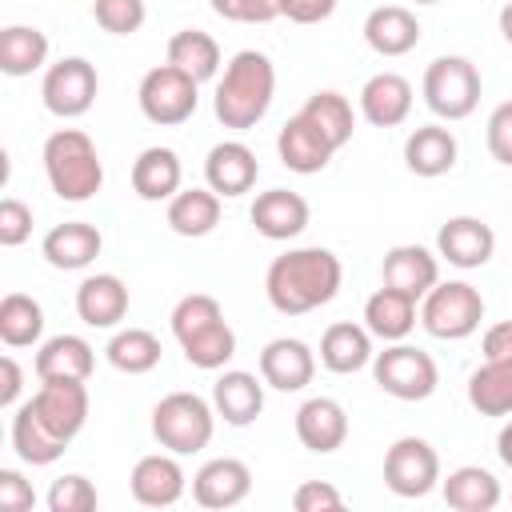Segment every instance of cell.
<instances>
[{
	"label": "cell",
	"mask_w": 512,
	"mask_h": 512,
	"mask_svg": "<svg viewBox=\"0 0 512 512\" xmlns=\"http://www.w3.org/2000/svg\"><path fill=\"white\" fill-rule=\"evenodd\" d=\"M484 360H512V320H500L484 332Z\"/></svg>",
	"instance_id": "f907efd6"
},
{
	"label": "cell",
	"mask_w": 512,
	"mask_h": 512,
	"mask_svg": "<svg viewBox=\"0 0 512 512\" xmlns=\"http://www.w3.org/2000/svg\"><path fill=\"white\" fill-rule=\"evenodd\" d=\"M344 268L340 256L328 248H292L268 264L264 292L276 312L284 316H304L320 304H328L340 292Z\"/></svg>",
	"instance_id": "6da1fadb"
},
{
	"label": "cell",
	"mask_w": 512,
	"mask_h": 512,
	"mask_svg": "<svg viewBox=\"0 0 512 512\" xmlns=\"http://www.w3.org/2000/svg\"><path fill=\"white\" fill-rule=\"evenodd\" d=\"M252 224L268 240H292L308 228V200L292 188H268L252 200Z\"/></svg>",
	"instance_id": "9a60e30c"
},
{
	"label": "cell",
	"mask_w": 512,
	"mask_h": 512,
	"mask_svg": "<svg viewBox=\"0 0 512 512\" xmlns=\"http://www.w3.org/2000/svg\"><path fill=\"white\" fill-rule=\"evenodd\" d=\"M168 64L184 68L196 84L200 80H212L216 68H220V44L208 32H200V28H180L168 40Z\"/></svg>",
	"instance_id": "e575fe53"
},
{
	"label": "cell",
	"mask_w": 512,
	"mask_h": 512,
	"mask_svg": "<svg viewBox=\"0 0 512 512\" xmlns=\"http://www.w3.org/2000/svg\"><path fill=\"white\" fill-rule=\"evenodd\" d=\"M28 404L36 412V420L52 436H60L68 444L88 420V388H84V380H40V392Z\"/></svg>",
	"instance_id": "8fae6325"
},
{
	"label": "cell",
	"mask_w": 512,
	"mask_h": 512,
	"mask_svg": "<svg viewBox=\"0 0 512 512\" xmlns=\"http://www.w3.org/2000/svg\"><path fill=\"white\" fill-rule=\"evenodd\" d=\"M44 172L60 200H92L104 184V164L96 156V144L80 128H60L44 140Z\"/></svg>",
	"instance_id": "3957f363"
},
{
	"label": "cell",
	"mask_w": 512,
	"mask_h": 512,
	"mask_svg": "<svg viewBox=\"0 0 512 512\" xmlns=\"http://www.w3.org/2000/svg\"><path fill=\"white\" fill-rule=\"evenodd\" d=\"M424 100L440 120H464L480 104V72L464 56H440L424 72Z\"/></svg>",
	"instance_id": "5b68a950"
},
{
	"label": "cell",
	"mask_w": 512,
	"mask_h": 512,
	"mask_svg": "<svg viewBox=\"0 0 512 512\" xmlns=\"http://www.w3.org/2000/svg\"><path fill=\"white\" fill-rule=\"evenodd\" d=\"M96 88H100V80H96V68L84 60V56H64V60H56L48 72H44V108L52 112V116H84L88 108H92V100H96Z\"/></svg>",
	"instance_id": "30bf717a"
},
{
	"label": "cell",
	"mask_w": 512,
	"mask_h": 512,
	"mask_svg": "<svg viewBox=\"0 0 512 512\" xmlns=\"http://www.w3.org/2000/svg\"><path fill=\"white\" fill-rule=\"evenodd\" d=\"M276 152H280V164H284V168H292V172H300V176H312V172L328 168L336 144H332L304 112H296V116L280 128Z\"/></svg>",
	"instance_id": "7c38bea8"
},
{
	"label": "cell",
	"mask_w": 512,
	"mask_h": 512,
	"mask_svg": "<svg viewBox=\"0 0 512 512\" xmlns=\"http://www.w3.org/2000/svg\"><path fill=\"white\" fill-rule=\"evenodd\" d=\"M364 320H368V332L380 336V340H404L416 324V300L396 292V288H380L368 296L364 304Z\"/></svg>",
	"instance_id": "1f68e13d"
},
{
	"label": "cell",
	"mask_w": 512,
	"mask_h": 512,
	"mask_svg": "<svg viewBox=\"0 0 512 512\" xmlns=\"http://www.w3.org/2000/svg\"><path fill=\"white\" fill-rule=\"evenodd\" d=\"M444 504L456 512H492L500 504V480L480 464H464V468L448 472Z\"/></svg>",
	"instance_id": "83f0119b"
},
{
	"label": "cell",
	"mask_w": 512,
	"mask_h": 512,
	"mask_svg": "<svg viewBox=\"0 0 512 512\" xmlns=\"http://www.w3.org/2000/svg\"><path fill=\"white\" fill-rule=\"evenodd\" d=\"M220 224V196L212 188H184L168 200V228L176 236H208Z\"/></svg>",
	"instance_id": "f546056e"
},
{
	"label": "cell",
	"mask_w": 512,
	"mask_h": 512,
	"mask_svg": "<svg viewBox=\"0 0 512 512\" xmlns=\"http://www.w3.org/2000/svg\"><path fill=\"white\" fill-rule=\"evenodd\" d=\"M92 344L80 336H52L36 352L40 380H88L92 376Z\"/></svg>",
	"instance_id": "4316f807"
},
{
	"label": "cell",
	"mask_w": 512,
	"mask_h": 512,
	"mask_svg": "<svg viewBox=\"0 0 512 512\" xmlns=\"http://www.w3.org/2000/svg\"><path fill=\"white\" fill-rule=\"evenodd\" d=\"M132 496L144 504V508H168V504H176L180 500V492H184V472H180V464L172 460V456H144V460H136V468H132Z\"/></svg>",
	"instance_id": "d4e9b609"
},
{
	"label": "cell",
	"mask_w": 512,
	"mask_h": 512,
	"mask_svg": "<svg viewBox=\"0 0 512 512\" xmlns=\"http://www.w3.org/2000/svg\"><path fill=\"white\" fill-rule=\"evenodd\" d=\"M48 60V36L32 24H8L0 28V72L4 76H28Z\"/></svg>",
	"instance_id": "836d02e7"
},
{
	"label": "cell",
	"mask_w": 512,
	"mask_h": 512,
	"mask_svg": "<svg viewBox=\"0 0 512 512\" xmlns=\"http://www.w3.org/2000/svg\"><path fill=\"white\" fill-rule=\"evenodd\" d=\"M32 504H36L32 484L20 472L0 468V512H32Z\"/></svg>",
	"instance_id": "c3c4849f"
},
{
	"label": "cell",
	"mask_w": 512,
	"mask_h": 512,
	"mask_svg": "<svg viewBox=\"0 0 512 512\" xmlns=\"http://www.w3.org/2000/svg\"><path fill=\"white\" fill-rule=\"evenodd\" d=\"M96 504H100L96 488L84 476H76V472L52 480V488H48V508L52 512H92Z\"/></svg>",
	"instance_id": "7bdbcfd3"
},
{
	"label": "cell",
	"mask_w": 512,
	"mask_h": 512,
	"mask_svg": "<svg viewBox=\"0 0 512 512\" xmlns=\"http://www.w3.org/2000/svg\"><path fill=\"white\" fill-rule=\"evenodd\" d=\"M252 488V472L244 460L236 456H220L208 460L196 476H192V496L200 508H236Z\"/></svg>",
	"instance_id": "5bb4252c"
},
{
	"label": "cell",
	"mask_w": 512,
	"mask_h": 512,
	"mask_svg": "<svg viewBox=\"0 0 512 512\" xmlns=\"http://www.w3.org/2000/svg\"><path fill=\"white\" fill-rule=\"evenodd\" d=\"M204 176H208V188L216 196H244L256 176H260V164H256V152L240 140H224L208 152L204 160Z\"/></svg>",
	"instance_id": "e0dca14e"
},
{
	"label": "cell",
	"mask_w": 512,
	"mask_h": 512,
	"mask_svg": "<svg viewBox=\"0 0 512 512\" xmlns=\"http://www.w3.org/2000/svg\"><path fill=\"white\" fill-rule=\"evenodd\" d=\"M360 112L376 128H392L412 112V84L400 72H376L360 88Z\"/></svg>",
	"instance_id": "44dd1931"
},
{
	"label": "cell",
	"mask_w": 512,
	"mask_h": 512,
	"mask_svg": "<svg viewBox=\"0 0 512 512\" xmlns=\"http://www.w3.org/2000/svg\"><path fill=\"white\" fill-rule=\"evenodd\" d=\"M488 152H492V160L512 168V100L496 104L488 116Z\"/></svg>",
	"instance_id": "7dc6e473"
},
{
	"label": "cell",
	"mask_w": 512,
	"mask_h": 512,
	"mask_svg": "<svg viewBox=\"0 0 512 512\" xmlns=\"http://www.w3.org/2000/svg\"><path fill=\"white\" fill-rule=\"evenodd\" d=\"M140 112L160 128L184 124L196 112V80L176 64H160V68L144 72V80H140Z\"/></svg>",
	"instance_id": "ba28073f"
},
{
	"label": "cell",
	"mask_w": 512,
	"mask_h": 512,
	"mask_svg": "<svg viewBox=\"0 0 512 512\" xmlns=\"http://www.w3.org/2000/svg\"><path fill=\"white\" fill-rule=\"evenodd\" d=\"M380 276H384L388 288H396V292L420 300V296L432 292L440 268H436V256H432L428 248H420V244H396V248L384 256Z\"/></svg>",
	"instance_id": "ac0fdd59"
},
{
	"label": "cell",
	"mask_w": 512,
	"mask_h": 512,
	"mask_svg": "<svg viewBox=\"0 0 512 512\" xmlns=\"http://www.w3.org/2000/svg\"><path fill=\"white\" fill-rule=\"evenodd\" d=\"M152 436L160 440V448H168L176 456L200 452L212 440V408H208V400H200L196 392H168L152 408Z\"/></svg>",
	"instance_id": "277c9868"
},
{
	"label": "cell",
	"mask_w": 512,
	"mask_h": 512,
	"mask_svg": "<svg viewBox=\"0 0 512 512\" xmlns=\"http://www.w3.org/2000/svg\"><path fill=\"white\" fill-rule=\"evenodd\" d=\"M336 148H344L348 140H352V128H356V120H352V104L340 96V92H332V88H324V92H312L308 96V104L300 108Z\"/></svg>",
	"instance_id": "f35d334b"
},
{
	"label": "cell",
	"mask_w": 512,
	"mask_h": 512,
	"mask_svg": "<svg viewBox=\"0 0 512 512\" xmlns=\"http://www.w3.org/2000/svg\"><path fill=\"white\" fill-rule=\"evenodd\" d=\"M76 312L84 324L92 328H112L124 320L128 312V288L120 276L112 272H100V276H88L80 288H76Z\"/></svg>",
	"instance_id": "603a6c76"
},
{
	"label": "cell",
	"mask_w": 512,
	"mask_h": 512,
	"mask_svg": "<svg viewBox=\"0 0 512 512\" xmlns=\"http://www.w3.org/2000/svg\"><path fill=\"white\" fill-rule=\"evenodd\" d=\"M260 376H264V384H272L280 392H300L316 376V356H312V348L304 340L280 336V340L264 344V352H260Z\"/></svg>",
	"instance_id": "2e32d148"
},
{
	"label": "cell",
	"mask_w": 512,
	"mask_h": 512,
	"mask_svg": "<svg viewBox=\"0 0 512 512\" xmlns=\"http://www.w3.org/2000/svg\"><path fill=\"white\" fill-rule=\"evenodd\" d=\"M132 188L140 200H172L180 192V160L172 148H144L132 164Z\"/></svg>",
	"instance_id": "f1b7e54d"
},
{
	"label": "cell",
	"mask_w": 512,
	"mask_h": 512,
	"mask_svg": "<svg viewBox=\"0 0 512 512\" xmlns=\"http://www.w3.org/2000/svg\"><path fill=\"white\" fill-rule=\"evenodd\" d=\"M364 40L380 56H404L420 44V20L404 4H380L364 20Z\"/></svg>",
	"instance_id": "ffe728a7"
},
{
	"label": "cell",
	"mask_w": 512,
	"mask_h": 512,
	"mask_svg": "<svg viewBox=\"0 0 512 512\" xmlns=\"http://www.w3.org/2000/svg\"><path fill=\"white\" fill-rule=\"evenodd\" d=\"M12 444H16V452H20L24 464H52V460H60L64 448H68V440L52 436V432L36 420L32 404H24V408L16 412V420H12Z\"/></svg>",
	"instance_id": "8d00e7d4"
},
{
	"label": "cell",
	"mask_w": 512,
	"mask_h": 512,
	"mask_svg": "<svg viewBox=\"0 0 512 512\" xmlns=\"http://www.w3.org/2000/svg\"><path fill=\"white\" fill-rule=\"evenodd\" d=\"M272 92H276V68L264 52L256 48H244L228 60L224 68V80L216 88V100H212V112L224 128H252L268 104H272Z\"/></svg>",
	"instance_id": "7a4b0ae2"
},
{
	"label": "cell",
	"mask_w": 512,
	"mask_h": 512,
	"mask_svg": "<svg viewBox=\"0 0 512 512\" xmlns=\"http://www.w3.org/2000/svg\"><path fill=\"white\" fill-rule=\"evenodd\" d=\"M416 4H440V0H416Z\"/></svg>",
	"instance_id": "11a10c76"
},
{
	"label": "cell",
	"mask_w": 512,
	"mask_h": 512,
	"mask_svg": "<svg viewBox=\"0 0 512 512\" xmlns=\"http://www.w3.org/2000/svg\"><path fill=\"white\" fill-rule=\"evenodd\" d=\"M292 508L296 512H340L344 508V496L332 484H324V480H304L292 492Z\"/></svg>",
	"instance_id": "bcb514c9"
},
{
	"label": "cell",
	"mask_w": 512,
	"mask_h": 512,
	"mask_svg": "<svg viewBox=\"0 0 512 512\" xmlns=\"http://www.w3.org/2000/svg\"><path fill=\"white\" fill-rule=\"evenodd\" d=\"M320 360H324L328 372H340V376L360 372L372 360V336H368V328L348 324V320L332 324L324 332V340H320Z\"/></svg>",
	"instance_id": "4dcf8cb0"
},
{
	"label": "cell",
	"mask_w": 512,
	"mask_h": 512,
	"mask_svg": "<svg viewBox=\"0 0 512 512\" xmlns=\"http://www.w3.org/2000/svg\"><path fill=\"white\" fill-rule=\"evenodd\" d=\"M296 436H300V444L308 452H320V456L336 452L344 444V436H348V416H344V408L336 400L312 396V400H304L296 408Z\"/></svg>",
	"instance_id": "d6986e66"
},
{
	"label": "cell",
	"mask_w": 512,
	"mask_h": 512,
	"mask_svg": "<svg viewBox=\"0 0 512 512\" xmlns=\"http://www.w3.org/2000/svg\"><path fill=\"white\" fill-rule=\"evenodd\" d=\"M500 32H504V40L512 44V4L500 8Z\"/></svg>",
	"instance_id": "db71d44e"
},
{
	"label": "cell",
	"mask_w": 512,
	"mask_h": 512,
	"mask_svg": "<svg viewBox=\"0 0 512 512\" xmlns=\"http://www.w3.org/2000/svg\"><path fill=\"white\" fill-rule=\"evenodd\" d=\"M212 12L240 24H268L280 16V0H212Z\"/></svg>",
	"instance_id": "ee69618b"
},
{
	"label": "cell",
	"mask_w": 512,
	"mask_h": 512,
	"mask_svg": "<svg viewBox=\"0 0 512 512\" xmlns=\"http://www.w3.org/2000/svg\"><path fill=\"white\" fill-rule=\"evenodd\" d=\"M336 12V0H280V16L296 24H320Z\"/></svg>",
	"instance_id": "681fc988"
},
{
	"label": "cell",
	"mask_w": 512,
	"mask_h": 512,
	"mask_svg": "<svg viewBox=\"0 0 512 512\" xmlns=\"http://www.w3.org/2000/svg\"><path fill=\"white\" fill-rule=\"evenodd\" d=\"M496 452H500V460L512 468V420L500 428V436H496Z\"/></svg>",
	"instance_id": "f5cc1de1"
},
{
	"label": "cell",
	"mask_w": 512,
	"mask_h": 512,
	"mask_svg": "<svg viewBox=\"0 0 512 512\" xmlns=\"http://www.w3.org/2000/svg\"><path fill=\"white\" fill-rule=\"evenodd\" d=\"M108 364L128 372V376L152 372L160 364V340L148 328H124L108 340Z\"/></svg>",
	"instance_id": "74e56055"
},
{
	"label": "cell",
	"mask_w": 512,
	"mask_h": 512,
	"mask_svg": "<svg viewBox=\"0 0 512 512\" xmlns=\"http://www.w3.org/2000/svg\"><path fill=\"white\" fill-rule=\"evenodd\" d=\"M212 320H224V308H220V300L208 296V292H192V296H184V300L172 308V332H176V340H184V336L208 328Z\"/></svg>",
	"instance_id": "60d3db41"
},
{
	"label": "cell",
	"mask_w": 512,
	"mask_h": 512,
	"mask_svg": "<svg viewBox=\"0 0 512 512\" xmlns=\"http://www.w3.org/2000/svg\"><path fill=\"white\" fill-rule=\"evenodd\" d=\"M468 404L480 416H508L512 412V360H484L468 376Z\"/></svg>",
	"instance_id": "d6a6232c"
},
{
	"label": "cell",
	"mask_w": 512,
	"mask_h": 512,
	"mask_svg": "<svg viewBox=\"0 0 512 512\" xmlns=\"http://www.w3.org/2000/svg\"><path fill=\"white\" fill-rule=\"evenodd\" d=\"M436 248L456 268H484L496 252V232L480 216H452L436 232Z\"/></svg>",
	"instance_id": "4fadbf2b"
},
{
	"label": "cell",
	"mask_w": 512,
	"mask_h": 512,
	"mask_svg": "<svg viewBox=\"0 0 512 512\" xmlns=\"http://www.w3.org/2000/svg\"><path fill=\"white\" fill-rule=\"evenodd\" d=\"M92 16H96V24L104 28V32H112V36H132V32H140V24H144V0H96L92 4Z\"/></svg>",
	"instance_id": "b9f144b4"
},
{
	"label": "cell",
	"mask_w": 512,
	"mask_h": 512,
	"mask_svg": "<svg viewBox=\"0 0 512 512\" xmlns=\"http://www.w3.org/2000/svg\"><path fill=\"white\" fill-rule=\"evenodd\" d=\"M20 384H24V372H20V364H16L12 356H0V408L16 404V396H20Z\"/></svg>",
	"instance_id": "816d5d0a"
},
{
	"label": "cell",
	"mask_w": 512,
	"mask_h": 512,
	"mask_svg": "<svg viewBox=\"0 0 512 512\" xmlns=\"http://www.w3.org/2000/svg\"><path fill=\"white\" fill-rule=\"evenodd\" d=\"M100 248H104L100 232L92 224H84V220H64L44 236V260L52 268H64V272L88 268L100 256Z\"/></svg>",
	"instance_id": "7402d4cb"
},
{
	"label": "cell",
	"mask_w": 512,
	"mask_h": 512,
	"mask_svg": "<svg viewBox=\"0 0 512 512\" xmlns=\"http://www.w3.org/2000/svg\"><path fill=\"white\" fill-rule=\"evenodd\" d=\"M212 404L216 416H224V424L244 428L264 412V384L252 372H224L212 384Z\"/></svg>",
	"instance_id": "cb8c5ba5"
},
{
	"label": "cell",
	"mask_w": 512,
	"mask_h": 512,
	"mask_svg": "<svg viewBox=\"0 0 512 512\" xmlns=\"http://www.w3.org/2000/svg\"><path fill=\"white\" fill-rule=\"evenodd\" d=\"M440 480V456L428 440L420 436H400L388 452H384V484L404 496V500H416V496H428Z\"/></svg>",
	"instance_id": "9c48e42d"
},
{
	"label": "cell",
	"mask_w": 512,
	"mask_h": 512,
	"mask_svg": "<svg viewBox=\"0 0 512 512\" xmlns=\"http://www.w3.org/2000/svg\"><path fill=\"white\" fill-rule=\"evenodd\" d=\"M180 348H184V360H188L192 368H220V364H228L232 352H236V332L228 328V320H212L208 328L184 336Z\"/></svg>",
	"instance_id": "ab89813d"
},
{
	"label": "cell",
	"mask_w": 512,
	"mask_h": 512,
	"mask_svg": "<svg viewBox=\"0 0 512 512\" xmlns=\"http://www.w3.org/2000/svg\"><path fill=\"white\" fill-rule=\"evenodd\" d=\"M40 332H44V308L24 292H8L0 300V340L8 348H28L40 340Z\"/></svg>",
	"instance_id": "d590c367"
},
{
	"label": "cell",
	"mask_w": 512,
	"mask_h": 512,
	"mask_svg": "<svg viewBox=\"0 0 512 512\" xmlns=\"http://www.w3.org/2000/svg\"><path fill=\"white\" fill-rule=\"evenodd\" d=\"M420 320L424 328L436 336V340H464L480 328L484 320V300L472 284L464 280H448V284H432V292L424 296V308H420Z\"/></svg>",
	"instance_id": "8992f818"
},
{
	"label": "cell",
	"mask_w": 512,
	"mask_h": 512,
	"mask_svg": "<svg viewBox=\"0 0 512 512\" xmlns=\"http://www.w3.org/2000/svg\"><path fill=\"white\" fill-rule=\"evenodd\" d=\"M28 236H32V212H28V204L4 196V200H0V244H4V248H16V244H24Z\"/></svg>",
	"instance_id": "f6af8a7d"
},
{
	"label": "cell",
	"mask_w": 512,
	"mask_h": 512,
	"mask_svg": "<svg viewBox=\"0 0 512 512\" xmlns=\"http://www.w3.org/2000/svg\"><path fill=\"white\" fill-rule=\"evenodd\" d=\"M404 164H408V172H416L424 180L452 172V164H456V136L448 128H440V124L416 128L408 136V144H404Z\"/></svg>",
	"instance_id": "484cf974"
},
{
	"label": "cell",
	"mask_w": 512,
	"mask_h": 512,
	"mask_svg": "<svg viewBox=\"0 0 512 512\" xmlns=\"http://www.w3.org/2000/svg\"><path fill=\"white\" fill-rule=\"evenodd\" d=\"M372 376L376 384L396 396V400H428L440 384V368L424 348L412 344H392L372 360Z\"/></svg>",
	"instance_id": "52a82bcc"
}]
</instances>
